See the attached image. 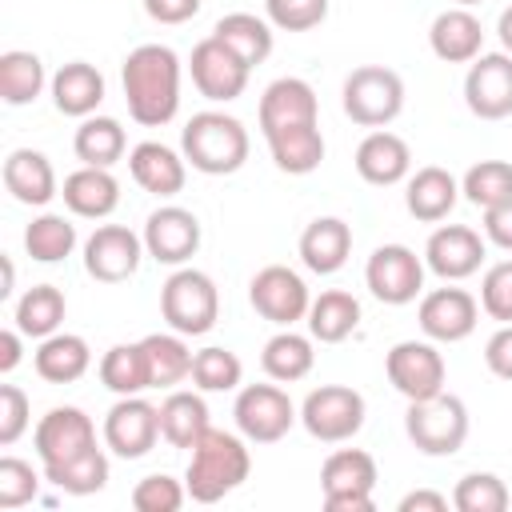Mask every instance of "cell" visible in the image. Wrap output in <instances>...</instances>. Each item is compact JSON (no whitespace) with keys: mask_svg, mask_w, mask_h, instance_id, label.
I'll return each instance as SVG.
<instances>
[{"mask_svg":"<svg viewBox=\"0 0 512 512\" xmlns=\"http://www.w3.org/2000/svg\"><path fill=\"white\" fill-rule=\"evenodd\" d=\"M396 508L400 512H448V496L444 492H432V488H416V492L400 496Z\"/></svg>","mask_w":512,"mask_h":512,"instance_id":"11a10c76","label":"cell"},{"mask_svg":"<svg viewBox=\"0 0 512 512\" xmlns=\"http://www.w3.org/2000/svg\"><path fill=\"white\" fill-rule=\"evenodd\" d=\"M64 312H68V300H64V292H60L56 284H32V288L16 300V308H12V324H16L24 336L44 340V336L60 332Z\"/></svg>","mask_w":512,"mask_h":512,"instance_id":"74e56055","label":"cell"},{"mask_svg":"<svg viewBox=\"0 0 512 512\" xmlns=\"http://www.w3.org/2000/svg\"><path fill=\"white\" fill-rule=\"evenodd\" d=\"M128 172H132V180H136L144 192L168 200V196L184 192L188 160H184V152H176V148H168V144H160V140H140V144L128 152Z\"/></svg>","mask_w":512,"mask_h":512,"instance_id":"603a6c76","label":"cell"},{"mask_svg":"<svg viewBox=\"0 0 512 512\" xmlns=\"http://www.w3.org/2000/svg\"><path fill=\"white\" fill-rule=\"evenodd\" d=\"M32 368L40 380L48 384H76L88 368H92V348L84 336L76 332H52L36 344L32 352Z\"/></svg>","mask_w":512,"mask_h":512,"instance_id":"f546056e","label":"cell"},{"mask_svg":"<svg viewBox=\"0 0 512 512\" xmlns=\"http://www.w3.org/2000/svg\"><path fill=\"white\" fill-rule=\"evenodd\" d=\"M4 188L12 192V200H20L28 208H44L52 196H60L56 168L36 148H12L8 152V160H4Z\"/></svg>","mask_w":512,"mask_h":512,"instance_id":"4316f807","label":"cell"},{"mask_svg":"<svg viewBox=\"0 0 512 512\" xmlns=\"http://www.w3.org/2000/svg\"><path fill=\"white\" fill-rule=\"evenodd\" d=\"M456 8H476V4H484V0H452Z\"/></svg>","mask_w":512,"mask_h":512,"instance_id":"91938a15","label":"cell"},{"mask_svg":"<svg viewBox=\"0 0 512 512\" xmlns=\"http://www.w3.org/2000/svg\"><path fill=\"white\" fill-rule=\"evenodd\" d=\"M32 424V404L28 392L16 384H0V444L12 448Z\"/></svg>","mask_w":512,"mask_h":512,"instance_id":"f907efd6","label":"cell"},{"mask_svg":"<svg viewBox=\"0 0 512 512\" xmlns=\"http://www.w3.org/2000/svg\"><path fill=\"white\" fill-rule=\"evenodd\" d=\"M240 380H244V364L232 348L208 344L192 356V384L200 392H236Z\"/></svg>","mask_w":512,"mask_h":512,"instance_id":"ee69618b","label":"cell"},{"mask_svg":"<svg viewBox=\"0 0 512 512\" xmlns=\"http://www.w3.org/2000/svg\"><path fill=\"white\" fill-rule=\"evenodd\" d=\"M144 344V356H148V376H152V388H180L184 380H192V348H188V336L180 332H152L140 340Z\"/></svg>","mask_w":512,"mask_h":512,"instance_id":"8d00e7d4","label":"cell"},{"mask_svg":"<svg viewBox=\"0 0 512 512\" xmlns=\"http://www.w3.org/2000/svg\"><path fill=\"white\" fill-rule=\"evenodd\" d=\"M496 36H500V48L512 56V4L500 12V20H496Z\"/></svg>","mask_w":512,"mask_h":512,"instance_id":"6f0895ef","label":"cell"},{"mask_svg":"<svg viewBox=\"0 0 512 512\" xmlns=\"http://www.w3.org/2000/svg\"><path fill=\"white\" fill-rule=\"evenodd\" d=\"M140 236H144V252L156 264L180 268L200 248V220H196V212H188L180 204H160L156 212H148Z\"/></svg>","mask_w":512,"mask_h":512,"instance_id":"d6986e66","label":"cell"},{"mask_svg":"<svg viewBox=\"0 0 512 512\" xmlns=\"http://www.w3.org/2000/svg\"><path fill=\"white\" fill-rule=\"evenodd\" d=\"M32 444H36V456H40V468H52V464H64L88 448H96V424L84 408L76 404H56L40 416L36 432H32Z\"/></svg>","mask_w":512,"mask_h":512,"instance_id":"e0dca14e","label":"cell"},{"mask_svg":"<svg viewBox=\"0 0 512 512\" xmlns=\"http://www.w3.org/2000/svg\"><path fill=\"white\" fill-rule=\"evenodd\" d=\"M72 152L80 164H92V168H112L124 152H128V136L120 128L116 116H84L76 136H72Z\"/></svg>","mask_w":512,"mask_h":512,"instance_id":"d590c367","label":"cell"},{"mask_svg":"<svg viewBox=\"0 0 512 512\" xmlns=\"http://www.w3.org/2000/svg\"><path fill=\"white\" fill-rule=\"evenodd\" d=\"M184 500H188L184 480H176L168 472H152V476L136 480V488H132L136 512H176V508H184Z\"/></svg>","mask_w":512,"mask_h":512,"instance_id":"bcb514c9","label":"cell"},{"mask_svg":"<svg viewBox=\"0 0 512 512\" xmlns=\"http://www.w3.org/2000/svg\"><path fill=\"white\" fill-rule=\"evenodd\" d=\"M160 316L180 336H204V332H212L216 320H220L216 280L208 272H200V268L180 264L164 280V288H160Z\"/></svg>","mask_w":512,"mask_h":512,"instance_id":"277c9868","label":"cell"},{"mask_svg":"<svg viewBox=\"0 0 512 512\" xmlns=\"http://www.w3.org/2000/svg\"><path fill=\"white\" fill-rule=\"evenodd\" d=\"M248 300H252V308H256L268 324H276V328L300 324V320L308 316V304H312L304 276L292 272L288 264H268V268H260V272L252 276V284H248Z\"/></svg>","mask_w":512,"mask_h":512,"instance_id":"9a60e30c","label":"cell"},{"mask_svg":"<svg viewBox=\"0 0 512 512\" xmlns=\"http://www.w3.org/2000/svg\"><path fill=\"white\" fill-rule=\"evenodd\" d=\"M464 104L480 120L512 116V56L508 52H480L464 76Z\"/></svg>","mask_w":512,"mask_h":512,"instance_id":"ffe728a7","label":"cell"},{"mask_svg":"<svg viewBox=\"0 0 512 512\" xmlns=\"http://www.w3.org/2000/svg\"><path fill=\"white\" fill-rule=\"evenodd\" d=\"M180 56L168 44H140L124 56L120 84L140 128H164L180 112Z\"/></svg>","mask_w":512,"mask_h":512,"instance_id":"6da1fadb","label":"cell"},{"mask_svg":"<svg viewBox=\"0 0 512 512\" xmlns=\"http://www.w3.org/2000/svg\"><path fill=\"white\" fill-rule=\"evenodd\" d=\"M208 428L212 424H208L204 392L168 388V396L160 400V440H168L172 448H192Z\"/></svg>","mask_w":512,"mask_h":512,"instance_id":"4dcf8cb0","label":"cell"},{"mask_svg":"<svg viewBox=\"0 0 512 512\" xmlns=\"http://www.w3.org/2000/svg\"><path fill=\"white\" fill-rule=\"evenodd\" d=\"M308 336L320 344H340L360 328V300L344 288H328L308 304Z\"/></svg>","mask_w":512,"mask_h":512,"instance_id":"836d02e7","label":"cell"},{"mask_svg":"<svg viewBox=\"0 0 512 512\" xmlns=\"http://www.w3.org/2000/svg\"><path fill=\"white\" fill-rule=\"evenodd\" d=\"M248 148H252L248 128L236 116L216 112V108L196 112L184 124V132H180L184 160L196 172H204V176H232V172H240L244 160H248Z\"/></svg>","mask_w":512,"mask_h":512,"instance_id":"3957f363","label":"cell"},{"mask_svg":"<svg viewBox=\"0 0 512 512\" xmlns=\"http://www.w3.org/2000/svg\"><path fill=\"white\" fill-rule=\"evenodd\" d=\"M188 452L192 456H188V468H184V488H188V500H196V504L224 500L252 472L248 440L236 436V432H224V428H208Z\"/></svg>","mask_w":512,"mask_h":512,"instance_id":"7a4b0ae2","label":"cell"},{"mask_svg":"<svg viewBox=\"0 0 512 512\" xmlns=\"http://www.w3.org/2000/svg\"><path fill=\"white\" fill-rule=\"evenodd\" d=\"M460 196L468 204H476L480 212L512 200V164L508 160H480V164H472L464 172V180H460Z\"/></svg>","mask_w":512,"mask_h":512,"instance_id":"7bdbcfd3","label":"cell"},{"mask_svg":"<svg viewBox=\"0 0 512 512\" xmlns=\"http://www.w3.org/2000/svg\"><path fill=\"white\" fill-rule=\"evenodd\" d=\"M104 448L120 460H140L160 440V404L140 396H116V404L104 412Z\"/></svg>","mask_w":512,"mask_h":512,"instance_id":"8fae6325","label":"cell"},{"mask_svg":"<svg viewBox=\"0 0 512 512\" xmlns=\"http://www.w3.org/2000/svg\"><path fill=\"white\" fill-rule=\"evenodd\" d=\"M232 420H236V432L248 444H276V440H284L292 432L300 412L288 400V392L272 380V384H244L236 392Z\"/></svg>","mask_w":512,"mask_h":512,"instance_id":"ba28073f","label":"cell"},{"mask_svg":"<svg viewBox=\"0 0 512 512\" xmlns=\"http://www.w3.org/2000/svg\"><path fill=\"white\" fill-rule=\"evenodd\" d=\"M268 152H272V164L288 176H308L320 168L324 160V132H320V120L316 124H296V128H280V132H268Z\"/></svg>","mask_w":512,"mask_h":512,"instance_id":"1f68e13d","label":"cell"},{"mask_svg":"<svg viewBox=\"0 0 512 512\" xmlns=\"http://www.w3.org/2000/svg\"><path fill=\"white\" fill-rule=\"evenodd\" d=\"M484 256H488V240L468 224H440L424 244V268L448 284L476 276Z\"/></svg>","mask_w":512,"mask_h":512,"instance_id":"ac0fdd59","label":"cell"},{"mask_svg":"<svg viewBox=\"0 0 512 512\" xmlns=\"http://www.w3.org/2000/svg\"><path fill=\"white\" fill-rule=\"evenodd\" d=\"M364 284L380 304H412L424 296V256H416L408 244H380L364 264Z\"/></svg>","mask_w":512,"mask_h":512,"instance_id":"7c38bea8","label":"cell"},{"mask_svg":"<svg viewBox=\"0 0 512 512\" xmlns=\"http://www.w3.org/2000/svg\"><path fill=\"white\" fill-rule=\"evenodd\" d=\"M260 132H280V128H296V124H316L320 120V104L308 80L300 76H280L264 88L260 108H256Z\"/></svg>","mask_w":512,"mask_h":512,"instance_id":"7402d4cb","label":"cell"},{"mask_svg":"<svg viewBox=\"0 0 512 512\" xmlns=\"http://www.w3.org/2000/svg\"><path fill=\"white\" fill-rule=\"evenodd\" d=\"M44 480L52 488L68 492V496H92V492H100L108 484V452L96 444V448H88V452H80V456H72L64 464L44 468Z\"/></svg>","mask_w":512,"mask_h":512,"instance_id":"b9f144b4","label":"cell"},{"mask_svg":"<svg viewBox=\"0 0 512 512\" xmlns=\"http://www.w3.org/2000/svg\"><path fill=\"white\" fill-rule=\"evenodd\" d=\"M20 340H24V332H20L16 324L0 332V372H4V376H8V372L20 364V356H24V344H20Z\"/></svg>","mask_w":512,"mask_h":512,"instance_id":"9f6ffc18","label":"cell"},{"mask_svg":"<svg viewBox=\"0 0 512 512\" xmlns=\"http://www.w3.org/2000/svg\"><path fill=\"white\" fill-rule=\"evenodd\" d=\"M144 236L124 228V224H100L84 240V272L100 284H124L136 276L144 260Z\"/></svg>","mask_w":512,"mask_h":512,"instance_id":"2e32d148","label":"cell"},{"mask_svg":"<svg viewBox=\"0 0 512 512\" xmlns=\"http://www.w3.org/2000/svg\"><path fill=\"white\" fill-rule=\"evenodd\" d=\"M368 404L348 384H320L300 404V424L320 444H348L364 428Z\"/></svg>","mask_w":512,"mask_h":512,"instance_id":"52a82bcc","label":"cell"},{"mask_svg":"<svg viewBox=\"0 0 512 512\" xmlns=\"http://www.w3.org/2000/svg\"><path fill=\"white\" fill-rule=\"evenodd\" d=\"M212 36L224 48H232L248 68L264 64L272 56V44H276L268 16H252V12H228V16H220L216 28H212Z\"/></svg>","mask_w":512,"mask_h":512,"instance_id":"e575fe53","label":"cell"},{"mask_svg":"<svg viewBox=\"0 0 512 512\" xmlns=\"http://www.w3.org/2000/svg\"><path fill=\"white\" fill-rule=\"evenodd\" d=\"M484 240L512 252V200H504L496 208H484Z\"/></svg>","mask_w":512,"mask_h":512,"instance_id":"f5cc1de1","label":"cell"},{"mask_svg":"<svg viewBox=\"0 0 512 512\" xmlns=\"http://www.w3.org/2000/svg\"><path fill=\"white\" fill-rule=\"evenodd\" d=\"M380 472L364 448H336L320 468L328 512H372V488Z\"/></svg>","mask_w":512,"mask_h":512,"instance_id":"9c48e42d","label":"cell"},{"mask_svg":"<svg viewBox=\"0 0 512 512\" xmlns=\"http://www.w3.org/2000/svg\"><path fill=\"white\" fill-rule=\"evenodd\" d=\"M480 312L500 324H512V260H496L480 280Z\"/></svg>","mask_w":512,"mask_h":512,"instance_id":"681fc988","label":"cell"},{"mask_svg":"<svg viewBox=\"0 0 512 512\" xmlns=\"http://www.w3.org/2000/svg\"><path fill=\"white\" fill-rule=\"evenodd\" d=\"M188 76H192V84H196V92H200L204 100H212V104H232L236 96H244L252 68H248L232 48H224L216 36H204V40L192 48V56H188Z\"/></svg>","mask_w":512,"mask_h":512,"instance_id":"5bb4252c","label":"cell"},{"mask_svg":"<svg viewBox=\"0 0 512 512\" xmlns=\"http://www.w3.org/2000/svg\"><path fill=\"white\" fill-rule=\"evenodd\" d=\"M44 84H48V76H44V60L36 52H24V48L0 52V100L4 104L24 108L44 92Z\"/></svg>","mask_w":512,"mask_h":512,"instance_id":"f35d334b","label":"cell"},{"mask_svg":"<svg viewBox=\"0 0 512 512\" xmlns=\"http://www.w3.org/2000/svg\"><path fill=\"white\" fill-rule=\"evenodd\" d=\"M512 504L504 480L496 472H468L452 488V508L456 512H504Z\"/></svg>","mask_w":512,"mask_h":512,"instance_id":"f6af8a7d","label":"cell"},{"mask_svg":"<svg viewBox=\"0 0 512 512\" xmlns=\"http://www.w3.org/2000/svg\"><path fill=\"white\" fill-rule=\"evenodd\" d=\"M48 88H52V104H56L60 116L84 120V116H92V112L104 104V76H100V68L88 64V60H68V64H60V68L52 72Z\"/></svg>","mask_w":512,"mask_h":512,"instance_id":"83f0119b","label":"cell"},{"mask_svg":"<svg viewBox=\"0 0 512 512\" xmlns=\"http://www.w3.org/2000/svg\"><path fill=\"white\" fill-rule=\"evenodd\" d=\"M428 48L444 64H472L484 52V24L472 8H444L428 28Z\"/></svg>","mask_w":512,"mask_h":512,"instance_id":"d4e9b609","label":"cell"},{"mask_svg":"<svg viewBox=\"0 0 512 512\" xmlns=\"http://www.w3.org/2000/svg\"><path fill=\"white\" fill-rule=\"evenodd\" d=\"M12 284H16V268H12V260L4 256V288H0V296H12Z\"/></svg>","mask_w":512,"mask_h":512,"instance_id":"680465c9","label":"cell"},{"mask_svg":"<svg viewBox=\"0 0 512 512\" xmlns=\"http://www.w3.org/2000/svg\"><path fill=\"white\" fill-rule=\"evenodd\" d=\"M344 116L360 128H388L404 112V80L384 64H360L344 76L340 88Z\"/></svg>","mask_w":512,"mask_h":512,"instance_id":"5b68a950","label":"cell"},{"mask_svg":"<svg viewBox=\"0 0 512 512\" xmlns=\"http://www.w3.org/2000/svg\"><path fill=\"white\" fill-rule=\"evenodd\" d=\"M40 492V472L20 456H0V508H24Z\"/></svg>","mask_w":512,"mask_h":512,"instance_id":"7dc6e473","label":"cell"},{"mask_svg":"<svg viewBox=\"0 0 512 512\" xmlns=\"http://www.w3.org/2000/svg\"><path fill=\"white\" fill-rule=\"evenodd\" d=\"M404 432L424 456H456L468 440V408L452 392H436L428 400H408Z\"/></svg>","mask_w":512,"mask_h":512,"instance_id":"8992f818","label":"cell"},{"mask_svg":"<svg viewBox=\"0 0 512 512\" xmlns=\"http://www.w3.org/2000/svg\"><path fill=\"white\" fill-rule=\"evenodd\" d=\"M356 172L364 184L372 188H392L400 180L412 176V148L404 136L388 132V128H372L360 144H356V156H352Z\"/></svg>","mask_w":512,"mask_h":512,"instance_id":"44dd1931","label":"cell"},{"mask_svg":"<svg viewBox=\"0 0 512 512\" xmlns=\"http://www.w3.org/2000/svg\"><path fill=\"white\" fill-rule=\"evenodd\" d=\"M100 384L116 396H140L144 388H152V376H148V356H144V344H112L104 356H100Z\"/></svg>","mask_w":512,"mask_h":512,"instance_id":"ab89813d","label":"cell"},{"mask_svg":"<svg viewBox=\"0 0 512 512\" xmlns=\"http://www.w3.org/2000/svg\"><path fill=\"white\" fill-rule=\"evenodd\" d=\"M384 372H388V384L404 400H428V396L444 392V380H448L444 352L428 336L424 340H400V344H392L388 356H384Z\"/></svg>","mask_w":512,"mask_h":512,"instance_id":"30bf717a","label":"cell"},{"mask_svg":"<svg viewBox=\"0 0 512 512\" xmlns=\"http://www.w3.org/2000/svg\"><path fill=\"white\" fill-rule=\"evenodd\" d=\"M484 364L492 376L512 380V324H500L484 344Z\"/></svg>","mask_w":512,"mask_h":512,"instance_id":"816d5d0a","label":"cell"},{"mask_svg":"<svg viewBox=\"0 0 512 512\" xmlns=\"http://www.w3.org/2000/svg\"><path fill=\"white\" fill-rule=\"evenodd\" d=\"M416 320H420V332L428 340H436V344H460L480 324V300L468 288H456V284L444 280V288H432V292L420 296Z\"/></svg>","mask_w":512,"mask_h":512,"instance_id":"4fadbf2b","label":"cell"},{"mask_svg":"<svg viewBox=\"0 0 512 512\" xmlns=\"http://www.w3.org/2000/svg\"><path fill=\"white\" fill-rule=\"evenodd\" d=\"M60 196H64V208L80 220H108L120 204V180L112 176V168H92V164H80L76 172L64 176L60 184Z\"/></svg>","mask_w":512,"mask_h":512,"instance_id":"cb8c5ba5","label":"cell"},{"mask_svg":"<svg viewBox=\"0 0 512 512\" xmlns=\"http://www.w3.org/2000/svg\"><path fill=\"white\" fill-rule=\"evenodd\" d=\"M312 344H316L312 336H304V332H296V328H280L276 336H268V344H264V352H260L264 376L276 380V384H296V380H304V376L312 372V364H316V348H312Z\"/></svg>","mask_w":512,"mask_h":512,"instance_id":"d6a6232c","label":"cell"},{"mask_svg":"<svg viewBox=\"0 0 512 512\" xmlns=\"http://www.w3.org/2000/svg\"><path fill=\"white\" fill-rule=\"evenodd\" d=\"M264 16L280 32H308L324 24L328 0H264Z\"/></svg>","mask_w":512,"mask_h":512,"instance_id":"c3c4849f","label":"cell"},{"mask_svg":"<svg viewBox=\"0 0 512 512\" xmlns=\"http://www.w3.org/2000/svg\"><path fill=\"white\" fill-rule=\"evenodd\" d=\"M200 4L204 0H144V12L156 24H184L200 12Z\"/></svg>","mask_w":512,"mask_h":512,"instance_id":"db71d44e","label":"cell"},{"mask_svg":"<svg viewBox=\"0 0 512 512\" xmlns=\"http://www.w3.org/2000/svg\"><path fill=\"white\" fill-rule=\"evenodd\" d=\"M460 200V180L440 168V164H424L404 180V208L420 220V224H440L448 220V212Z\"/></svg>","mask_w":512,"mask_h":512,"instance_id":"484cf974","label":"cell"},{"mask_svg":"<svg viewBox=\"0 0 512 512\" xmlns=\"http://www.w3.org/2000/svg\"><path fill=\"white\" fill-rule=\"evenodd\" d=\"M352 256V228L340 216H316L300 232V260L316 276H332L348 264Z\"/></svg>","mask_w":512,"mask_h":512,"instance_id":"f1b7e54d","label":"cell"},{"mask_svg":"<svg viewBox=\"0 0 512 512\" xmlns=\"http://www.w3.org/2000/svg\"><path fill=\"white\" fill-rule=\"evenodd\" d=\"M72 248H76V224L60 212H40L24 228V252L36 264H60L72 256Z\"/></svg>","mask_w":512,"mask_h":512,"instance_id":"60d3db41","label":"cell"}]
</instances>
